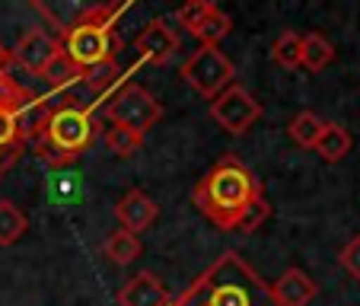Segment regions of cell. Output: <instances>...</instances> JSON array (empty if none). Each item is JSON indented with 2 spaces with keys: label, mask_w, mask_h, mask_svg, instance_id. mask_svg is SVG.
Wrapping results in <instances>:
<instances>
[{
  "label": "cell",
  "mask_w": 360,
  "mask_h": 306,
  "mask_svg": "<svg viewBox=\"0 0 360 306\" xmlns=\"http://www.w3.org/2000/svg\"><path fill=\"white\" fill-rule=\"evenodd\" d=\"M128 10V0H122V4H93V7H83L68 26H58V42H61V51L70 61V68L77 70V83H83L93 96L109 99V93L122 83L118 23Z\"/></svg>",
  "instance_id": "6da1fadb"
},
{
  "label": "cell",
  "mask_w": 360,
  "mask_h": 306,
  "mask_svg": "<svg viewBox=\"0 0 360 306\" xmlns=\"http://www.w3.org/2000/svg\"><path fill=\"white\" fill-rule=\"evenodd\" d=\"M99 122L93 115V102H80L74 93H51L41 102L39 115L29 131V147L39 153L48 170H64L93 147Z\"/></svg>",
  "instance_id": "7a4b0ae2"
},
{
  "label": "cell",
  "mask_w": 360,
  "mask_h": 306,
  "mask_svg": "<svg viewBox=\"0 0 360 306\" xmlns=\"http://www.w3.org/2000/svg\"><path fill=\"white\" fill-rule=\"evenodd\" d=\"M169 306H274L268 284L245 265L239 252H224L198 274Z\"/></svg>",
  "instance_id": "3957f363"
},
{
  "label": "cell",
  "mask_w": 360,
  "mask_h": 306,
  "mask_svg": "<svg viewBox=\"0 0 360 306\" xmlns=\"http://www.w3.org/2000/svg\"><path fill=\"white\" fill-rule=\"evenodd\" d=\"M198 211L220 230H236L243 211L262 198V182L255 172L236 157H224L207 170V176L191 191Z\"/></svg>",
  "instance_id": "277c9868"
},
{
  "label": "cell",
  "mask_w": 360,
  "mask_h": 306,
  "mask_svg": "<svg viewBox=\"0 0 360 306\" xmlns=\"http://www.w3.org/2000/svg\"><path fill=\"white\" fill-rule=\"evenodd\" d=\"M45 99L48 96H39L29 83H22L13 68L0 70V179L29 147V131Z\"/></svg>",
  "instance_id": "5b68a950"
},
{
  "label": "cell",
  "mask_w": 360,
  "mask_h": 306,
  "mask_svg": "<svg viewBox=\"0 0 360 306\" xmlns=\"http://www.w3.org/2000/svg\"><path fill=\"white\" fill-rule=\"evenodd\" d=\"M105 118L112 125H118V128H128L143 137L150 128H157V122L163 118V106L141 83L122 80L109 93V99H105Z\"/></svg>",
  "instance_id": "8992f818"
},
{
  "label": "cell",
  "mask_w": 360,
  "mask_h": 306,
  "mask_svg": "<svg viewBox=\"0 0 360 306\" xmlns=\"http://www.w3.org/2000/svg\"><path fill=\"white\" fill-rule=\"evenodd\" d=\"M233 77H236V68H233V61L220 48L201 45L195 55L182 64V80L188 83L195 93H201L204 99H217L226 87H233Z\"/></svg>",
  "instance_id": "52a82bcc"
},
{
  "label": "cell",
  "mask_w": 360,
  "mask_h": 306,
  "mask_svg": "<svg viewBox=\"0 0 360 306\" xmlns=\"http://www.w3.org/2000/svg\"><path fill=\"white\" fill-rule=\"evenodd\" d=\"M211 118L226 131V134L239 137L262 118V102L245 87L233 83V87H226L217 99H211Z\"/></svg>",
  "instance_id": "ba28073f"
},
{
  "label": "cell",
  "mask_w": 360,
  "mask_h": 306,
  "mask_svg": "<svg viewBox=\"0 0 360 306\" xmlns=\"http://www.w3.org/2000/svg\"><path fill=\"white\" fill-rule=\"evenodd\" d=\"M10 55H13V61L20 64V68H26L29 74L41 77L51 64L58 61V58L64 55V51H61L58 35H51L48 29H41V26H32L29 32H22V39L16 42V48L10 51Z\"/></svg>",
  "instance_id": "9c48e42d"
},
{
  "label": "cell",
  "mask_w": 360,
  "mask_h": 306,
  "mask_svg": "<svg viewBox=\"0 0 360 306\" xmlns=\"http://www.w3.org/2000/svg\"><path fill=\"white\" fill-rule=\"evenodd\" d=\"M134 48L141 51V58L147 64L163 68V64H169L176 58V51L182 48V39L166 20H153L141 29V35L134 39Z\"/></svg>",
  "instance_id": "30bf717a"
},
{
  "label": "cell",
  "mask_w": 360,
  "mask_h": 306,
  "mask_svg": "<svg viewBox=\"0 0 360 306\" xmlns=\"http://www.w3.org/2000/svg\"><path fill=\"white\" fill-rule=\"evenodd\" d=\"M115 217H118V224H122V230H128V233H141V230H147L150 224H157V217H160V204L153 201V198L147 195V191H141V189H131L128 195H122L118 198V204H115Z\"/></svg>",
  "instance_id": "8fae6325"
},
{
  "label": "cell",
  "mask_w": 360,
  "mask_h": 306,
  "mask_svg": "<svg viewBox=\"0 0 360 306\" xmlns=\"http://www.w3.org/2000/svg\"><path fill=\"white\" fill-rule=\"evenodd\" d=\"M274 306H309V300L319 293V284L300 268H287L274 284H268Z\"/></svg>",
  "instance_id": "7c38bea8"
},
{
  "label": "cell",
  "mask_w": 360,
  "mask_h": 306,
  "mask_svg": "<svg viewBox=\"0 0 360 306\" xmlns=\"http://www.w3.org/2000/svg\"><path fill=\"white\" fill-rule=\"evenodd\" d=\"M172 297L153 272H137L118 291V306H169Z\"/></svg>",
  "instance_id": "4fadbf2b"
},
{
  "label": "cell",
  "mask_w": 360,
  "mask_h": 306,
  "mask_svg": "<svg viewBox=\"0 0 360 306\" xmlns=\"http://www.w3.org/2000/svg\"><path fill=\"white\" fill-rule=\"evenodd\" d=\"M351 144L354 141H351V134H347V128H341V125H335V122H326L313 150L326 163H341V160L351 153Z\"/></svg>",
  "instance_id": "5bb4252c"
},
{
  "label": "cell",
  "mask_w": 360,
  "mask_h": 306,
  "mask_svg": "<svg viewBox=\"0 0 360 306\" xmlns=\"http://www.w3.org/2000/svg\"><path fill=\"white\" fill-rule=\"evenodd\" d=\"M335 61V45L322 32H306L303 35V55H300V68L309 74H319Z\"/></svg>",
  "instance_id": "9a60e30c"
},
{
  "label": "cell",
  "mask_w": 360,
  "mask_h": 306,
  "mask_svg": "<svg viewBox=\"0 0 360 306\" xmlns=\"http://www.w3.org/2000/svg\"><path fill=\"white\" fill-rule=\"evenodd\" d=\"M102 252L109 255L115 265H131V262L137 259L143 252V246H141V239L134 236V233H128V230H115L109 239H105V246H102Z\"/></svg>",
  "instance_id": "2e32d148"
},
{
  "label": "cell",
  "mask_w": 360,
  "mask_h": 306,
  "mask_svg": "<svg viewBox=\"0 0 360 306\" xmlns=\"http://www.w3.org/2000/svg\"><path fill=\"white\" fill-rule=\"evenodd\" d=\"M322 118L316 115V112H297V115L290 118V125H287V134L293 137V144H300V147H306V150H313L316 147V141H319V134H322Z\"/></svg>",
  "instance_id": "e0dca14e"
},
{
  "label": "cell",
  "mask_w": 360,
  "mask_h": 306,
  "mask_svg": "<svg viewBox=\"0 0 360 306\" xmlns=\"http://www.w3.org/2000/svg\"><path fill=\"white\" fill-rule=\"evenodd\" d=\"M26 230H29V217L10 198H4L0 201V246H13Z\"/></svg>",
  "instance_id": "ac0fdd59"
},
{
  "label": "cell",
  "mask_w": 360,
  "mask_h": 306,
  "mask_svg": "<svg viewBox=\"0 0 360 306\" xmlns=\"http://www.w3.org/2000/svg\"><path fill=\"white\" fill-rule=\"evenodd\" d=\"M230 29H233V20H230V16H226L220 7H211V13L204 16V23L198 26L195 39L201 42V45H207V48H217L220 42L230 35Z\"/></svg>",
  "instance_id": "d6986e66"
},
{
  "label": "cell",
  "mask_w": 360,
  "mask_h": 306,
  "mask_svg": "<svg viewBox=\"0 0 360 306\" xmlns=\"http://www.w3.org/2000/svg\"><path fill=\"white\" fill-rule=\"evenodd\" d=\"M300 55H303V35L300 32H281L271 45V61L284 70L300 68Z\"/></svg>",
  "instance_id": "ffe728a7"
},
{
  "label": "cell",
  "mask_w": 360,
  "mask_h": 306,
  "mask_svg": "<svg viewBox=\"0 0 360 306\" xmlns=\"http://www.w3.org/2000/svg\"><path fill=\"white\" fill-rule=\"evenodd\" d=\"M105 147H109L115 157L128 160V157H134L137 150L143 147V137L134 134V131H128V128H118V125H112V128L105 131Z\"/></svg>",
  "instance_id": "44dd1931"
},
{
  "label": "cell",
  "mask_w": 360,
  "mask_h": 306,
  "mask_svg": "<svg viewBox=\"0 0 360 306\" xmlns=\"http://www.w3.org/2000/svg\"><path fill=\"white\" fill-rule=\"evenodd\" d=\"M211 0H191V4H185V7H179V13H176V20H179V26L185 29V32H191L195 35L198 32V26L204 23V16L211 13Z\"/></svg>",
  "instance_id": "7402d4cb"
},
{
  "label": "cell",
  "mask_w": 360,
  "mask_h": 306,
  "mask_svg": "<svg viewBox=\"0 0 360 306\" xmlns=\"http://www.w3.org/2000/svg\"><path fill=\"white\" fill-rule=\"evenodd\" d=\"M268 217H271V204H268L265 195H262V198H255V201H252L249 208L243 211V217H239L236 230H239V233H255Z\"/></svg>",
  "instance_id": "603a6c76"
},
{
  "label": "cell",
  "mask_w": 360,
  "mask_h": 306,
  "mask_svg": "<svg viewBox=\"0 0 360 306\" xmlns=\"http://www.w3.org/2000/svg\"><path fill=\"white\" fill-rule=\"evenodd\" d=\"M338 265L345 268L351 278H357L360 281V236H354L351 243L345 246V249L338 252Z\"/></svg>",
  "instance_id": "cb8c5ba5"
},
{
  "label": "cell",
  "mask_w": 360,
  "mask_h": 306,
  "mask_svg": "<svg viewBox=\"0 0 360 306\" xmlns=\"http://www.w3.org/2000/svg\"><path fill=\"white\" fill-rule=\"evenodd\" d=\"M13 55H10V48H4L0 45V70H7V68H13Z\"/></svg>",
  "instance_id": "d4e9b609"
}]
</instances>
